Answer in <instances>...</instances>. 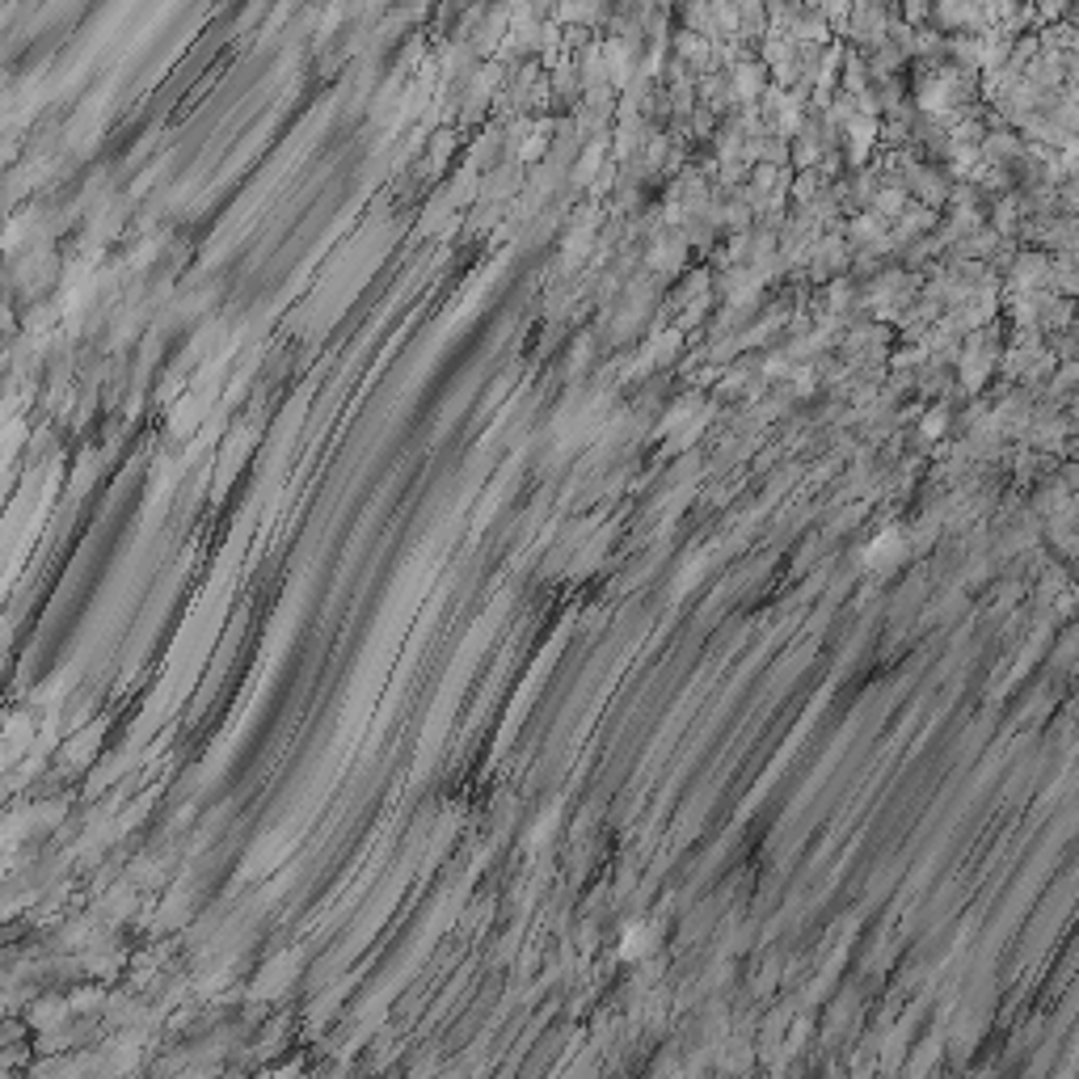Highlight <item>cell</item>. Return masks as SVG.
<instances>
[]
</instances>
